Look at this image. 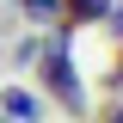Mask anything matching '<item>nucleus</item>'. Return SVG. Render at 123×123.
Masks as SVG:
<instances>
[{
  "instance_id": "1",
  "label": "nucleus",
  "mask_w": 123,
  "mask_h": 123,
  "mask_svg": "<svg viewBox=\"0 0 123 123\" xmlns=\"http://www.w3.org/2000/svg\"><path fill=\"white\" fill-rule=\"evenodd\" d=\"M37 68H43V86L55 92V105H68L80 117L86 111V92H80V74H74V62H68V37H49L43 55H37Z\"/></svg>"
},
{
  "instance_id": "2",
  "label": "nucleus",
  "mask_w": 123,
  "mask_h": 123,
  "mask_svg": "<svg viewBox=\"0 0 123 123\" xmlns=\"http://www.w3.org/2000/svg\"><path fill=\"white\" fill-rule=\"evenodd\" d=\"M111 0H62V18L68 25H92V18H105Z\"/></svg>"
},
{
  "instance_id": "3",
  "label": "nucleus",
  "mask_w": 123,
  "mask_h": 123,
  "mask_svg": "<svg viewBox=\"0 0 123 123\" xmlns=\"http://www.w3.org/2000/svg\"><path fill=\"white\" fill-rule=\"evenodd\" d=\"M37 111H43V105H37L25 86H6V117H12V123H37Z\"/></svg>"
},
{
  "instance_id": "4",
  "label": "nucleus",
  "mask_w": 123,
  "mask_h": 123,
  "mask_svg": "<svg viewBox=\"0 0 123 123\" xmlns=\"http://www.w3.org/2000/svg\"><path fill=\"white\" fill-rule=\"evenodd\" d=\"M18 12L43 25V18H55V12H62V0H18Z\"/></svg>"
},
{
  "instance_id": "5",
  "label": "nucleus",
  "mask_w": 123,
  "mask_h": 123,
  "mask_svg": "<svg viewBox=\"0 0 123 123\" xmlns=\"http://www.w3.org/2000/svg\"><path fill=\"white\" fill-rule=\"evenodd\" d=\"M37 55H43V37H25V43H18V62H25V68H37Z\"/></svg>"
},
{
  "instance_id": "6",
  "label": "nucleus",
  "mask_w": 123,
  "mask_h": 123,
  "mask_svg": "<svg viewBox=\"0 0 123 123\" xmlns=\"http://www.w3.org/2000/svg\"><path fill=\"white\" fill-rule=\"evenodd\" d=\"M105 18H111V31H117V37H123V0H117V6H111Z\"/></svg>"
},
{
  "instance_id": "7",
  "label": "nucleus",
  "mask_w": 123,
  "mask_h": 123,
  "mask_svg": "<svg viewBox=\"0 0 123 123\" xmlns=\"http://www.w3.org/2000/svg\"><path fill=\"white\" fill-rule=\"evenodd\" d=\"M111 86H117V92H123V55H117V62H111Z\"/></svg>"
},
{
  "instance_id": "8",
  "label": "nucleus",
  "mask_w": 123,
  "mask_h": 123,
  "mask_svg": "<svg viewBox=\"0 0 123 123\" xmlns=\"http://www.w3.org/2000/svg\"><path fill=\"white\" fill-rule=\"evenodd\" d=\"M111 123H123V111H117V117H111Z\"/></svg>"
},
{
  "instance_id": "9",
  "label": "nucleus",
  "mask_w": 123,
  "mask_h": 123,
  "mask_svg": "<svg viewBox=\"0 0 123 123\" xmlns=\"http://www.w3.org/2000/svg\"><path fill=\"white\" fill-rule=\"evenodd\" d=\"M0 123H12V117H0Z\"/></svg>"
}]
</instances>
